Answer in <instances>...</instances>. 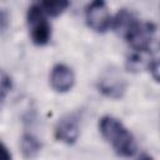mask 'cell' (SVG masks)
<instances>
[{"mask_svg":"<svg viewBox=\"0 0 160 160\" xmlns=\"http://www.w3.org/2000/svg\"><path fill=\"white\" fill-rule=\"evenodd\" d=\"M99 129L102 138L119 156L130 158L136 152L138 146L135 138L118 119L109 115L102 116L99 121Z\"/></svg>","mask_w":160,"mask_h":160,"instance_id":"obj_1","label":"cell"},{"mask_svg":"<svg viewBox=\"0 0 160 160\" xmlns=\"http://www.w3.org/2000/svg\"><path fill=\"white\" fill-rule=\"evenodd\" d=\"M26 22L30 38L35 45L44 46L51 39V26L46 19V14L40 6V2L29 6L26 12Z\"/></svg>","mask_w":160,"mask_h":160,"instance_id":"obj_2","label":"cell"},{"mask_svg":"<svg viewBox=\"0 0 160 160\" xmlns=\"http://www.w3.org/2000/svg\"><path fill=\"white\" fill-rule=\"evenodd\" d=\"M85 21L95 32H105L111 25L112 19L104 1L96 0L90 2L85 9Z\"/></svg>","mask_w":160,"mask_h":160,"instance_id":"obj_3","label":"cell"},{"mask_svg":"<svg viewBox=\"0 0 160 160\" xmlns=\"http://www.w3.org/2000/svg\"><path fill=\"white\" fill-rule=\"evenodd\" d=\"M99 91L110 99H120L126 91V80L116 69L105 70L98 80Z\"/></svg>","mask_w":160,"mask_h":160,"instance_id":"obj_4","label":"cell"},{"mask_svg":"<svg viewBox=\"0 0 160 160\" xmlns=\"http://www.w3.org/2000/svg\"><path fill=\"white\" fill-rule=\"evenodd\" d=\"M155 30L156 28L154 24L138 21V24L134 26V29L130 31V34L126 36L125 40L130 44V46L135 51L150 52L151 44L154 41Z\"/></svg>","mask_w":160,"mask_h":160,"instance_id":"obj_5","label":"cell"},{"mask_svg":"<svg viewBox=\"0 0 160 160\" xmlns=\"http://www.w3.org/2000/svg\"><path fill=\"white\" fill-rule=\"evenodd\" d=\"M80 132L79 126V119L75 114H69L59 120V122L55 126L54 135L58 141H61L64 144H74Z\"/></svg>","mask_w":160,"mask_h":160,"instance_id":"obj_6","label":"cell"},{"mask_svg":"<svg viewBox=\"0 0 160 160\" xmlns=\"http://www.w3.org/2000/svg\"><path fill=\"white\" fill-rule=\"evenodd\" d=\"M75 82V75L71 68L65 64H56L50 72V85L58 92L69 91Z\"/></svg>","mask_w":160,"mask_h":160,"instance_id":"obj_7","label":"cell"},{"mask_svg":"<svg viewBox=\"0 0 160 160\" xmlns=\"http://www.w3.org/2000/svg\"><path fill=\"white\" fill-rule=\"evenodd\" d=\"M138 21L139 20L136 19V16L131 11H129L126 9H121V10H119V12L112 19L111 26L118 35L126 39V36L130 34V31L138 24Z\"/></svg>","mask_w":160,"mask_h":160,"instance_id":"obj_8","label":"cell"},{"mask_svg":"<svg viewBox=\"0 0 160 160\" xmlns=\"http://www.w3.org/2000/svg\"><path fill=\"white\" fill-rule=\"evenodd\" d=\"M20 150L25 159L31 160L39 155L41 150V142L32 134H24L20 140Z\"/></svg>","mask_w":160,"mask_h":160,"instance_id":"obj_9","label":"cell"},{"mask_svg":"<svg viewBox=\"0 0 160 160\" xmlns=\"http://www.w3.org/2000/svg\"><path fill=\"white\" fill-rule=\"evenodd\" d=\"M146 54H149V52L136 51L135 54L129 56L126 60V68L129 69V71H139L140 69H144L145 66L149 68V64L151 60L146 59Z\"/></svg>","mask_w":160,"mask_h":160,"instance_id":"obj_10","label":"cell"},{"mask_svg":"<svg viewBox=\"0 0 160 160\" xmlns=\"http://www.w3.org/2000/svg\"><path fill=\"white\" fill-rule=\"evenodd\" d=\"M40 6L45 11L46 15L50 16H58L62 14L66 8L69 6V1L65 0H55V1H42L40 2Z\"/></svg>","mask_w":160,"mask_h":160,"instance_id":"obj_11","label":"cell"},{"mask_svg":"<svg viewBox=\"0 0 160 160\" xmlns=\"http://www.w3.org/2000/svg\"><path fill=\"white\" fill-rule=\"evenodd\" d=\"M12 86V81H11V78L5 72V71H1V80H0V92H1V101L5 100L6 98V94L10 91Z\"/></svg>","mask_w":160,"mask_h":160,"instance_id":"obj_12","label":"cell"},{"mask_svg":"<svg viewBox=\"0 0 160 160\" xmlns=\"http://www.w3.org/2000/svg\"><path fill=\"white\" fill-rule=\"evenodd\" d=\"M149 70L154 80L160 82V59H152L149 64Z\"/></svg>","mask_w":160,"mask_h":160,"instance_id":"obj_13","label":"cell"},{"mask_svg":"<svg viewBox=\"0 0 160 160\" xmlns=\"http://www.w3.org/2000/svg\"><path fill=\"white\" fill-rule=\"evenodd\" d=\"M0 25H1V31L4 32L6 30V26H8V15H6V11L5 10H1V14H0Z\"/></svg>","mask_w":160,"mask_h":160,"instance_id":"obj_14","label":"cell"},{"mask_svg":"<svg viewBox=\"0 0 160 160\" xmlns=\"http://www.w3.org/2000/svg\"><path fill=\"white\" fill-rule=\"evenodd\" d=\"M1 160H11V152L4 142H1Z\"/></svg>","mask_w":160,"mask_h":160,"instance_id":"obj_15","label":"cell"},{"mask_svg":"<svg viewBox=\"0 0 160 160\" xmlns=\"http://www.w3.org/2000/svg\"><path fill=\"white\" fill-rule=\"evenodd\" d=\"M138 160H152L150 156H148V155H142V156H140Z\"/></svg>","mask_w":160,"mask_h":160,"instance_id":"obj_16","label":"cell"}]
</instances>
